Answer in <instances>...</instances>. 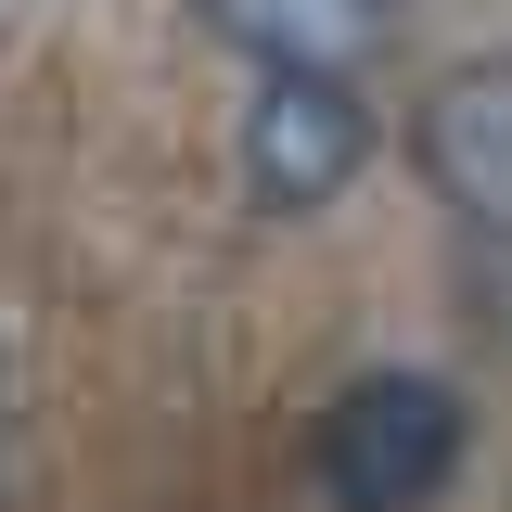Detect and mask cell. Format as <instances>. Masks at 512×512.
Wrapping results in <instances>:
<instances>
[{
    "instance_id": "2",
    "label": "cell",
    "mask_w": 512,
    "mask_h": 512,
    "mask_svg": "<svg viewBox=\"0 0 512 512\" xmlns=\"http://www.w3.org/2000/svg\"><path fill=\"white\" fill-rule=\"evenodd\" d=\"M359 154H372V103L346 90V77H269L244 103V180L256 205H333V192L359 180Z\"/></svg>"
},
{
    "instance_id": "3",
    "label": "cell",
    "mask_w": 512,
    "mask_h": 512,
    "mask_svg": "<svg viewBox=\"0 0 512 512\" xmlns=\"http://www.w3.org/2000/svg\"><path fill=\"white\" fill-rule=\"evenodd\" d=\"M423 180L474 231H512V64L436 77V103H423Z\"/></svg>"
},
{
    "instance_id": "4",
    "label": "cell",
    "mask_w": 512,
    "mask_h": 512,
    "mask_svg": "<svg viewBox=\"0 0 512 512\" xmlns=\"http://www.w3.org/2000/svg\"><path fill=\"white\" fill-rule=\"evenodd\" d=\"M205 26L244 39V52H269V77H346L372 52L384 0H205Z\"/></svg>"
},
{
    "instance_id": "1",
    "label": "cell",
    "mask_w": 512,
    "mask_h": 512,
    "mask_svg": "<svg viewBox=\"0 0 512 512\" xmlns=\"http://www.w3.org/2000/svg\"><path fill=\"white\" fill-rule=\"evenodd\" d=\"M461 436H474V410L436 372H359L308 423V474L333 512H423L461 474Z\"/></svg>"
}]
</instances>
